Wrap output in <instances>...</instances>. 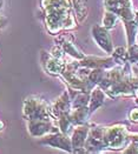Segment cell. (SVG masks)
<instances>
[{
  "instance_id": "cell-12",
  "label": "cell",
  "mask_w": 138,
  "mask_h": 154,
  "mask_svg": "<svg viewBox=\"0 0 138 154\" xmlns=\"http://www.w3.org/2000/svg\"><path fill=\"white\" fill-rule=\"evenodd\" d=\"M105 98H106V94L99 86H96L92 88V91L90 92V101H88V111L91 116L104 103Z\"/></svg>"
},
{
  "instance_id": "cell-6",
  "label": "cell",
  "mask_w": 138,
  "mask_h": 154,
  "mask_svg": "<svg viewBox=\"0 0 138 154\" xmlns=\"http://www.w3.org/2000/svg\"><path fill=\"white\" fill-rule=\"evenodd\" d=\"M39 143H40V145H44V146L52 147V148L62 149V151H65V152H67V153H73L70 135L64 134L60 131L53 132V133L44 135L43 138H40Z\"/></svg>"
},
{
  "instance_id": "cell-14",
  "label": "cell",
  "mask_w": 138,
  "mask_h": 154,
  "mask_svg": "<svg viewBox=\"0 0 138 154\" xmlns=\"http://www.w3.org/2000/svg\"><path fill=\"white\" fill-rule=\"evenodd\" d=\"M118 21H119V18H118L114 13L105 10L103 20H101V26H104L105 28H108V29L110 31V29H112L113 27L116 26V24H117Z\"/></svg>"
},
{
  "instance_id": "cell-16",
  "label": "cell",
  "mask_w": 138,
  "mask_h": 154,
  "mask_svg": "<svg viewBox=\"0 0 138 154\" xmlns=\"http://www.w3.org/2000/svg\"><path fill=\"white\" fill-rule=\"evenodd\" d=\"M129 119H130V121H132L135 124H138V108H133V109L130 111Z\"/></svg>"
},
{
  "instance_id": "cell-7",
  "label": "cell",
  "mask_w": 138,
  "mask_h": 154,
  "mask_svg": "<svg viewBox=\"0 0 138 154\" xmlns=\"http://www.w3.org/2000/svg\"><path fill=\"white\" fill-rule=\"evenodd\" d=\"M56 44H58L64 52L66 53L67 57L75 60H80L85 57V54L80 51L75 44V38L71 34H57L56 37Z\"/></svg>"
},
{
  "instance_id": "cell-1",
  "label": "cell",
  "mask_w": 138,
  "mask_h": 154,
  "mask_svg": "<svg viewBox=\"0 0 138 154\" xmlns=\"http://www.w3.org/2000/svg\"><path fill=\"white\" fill-rule=\"evenodd\" d=\"M112 99L117 97H135L137 90V78L133 74L132 65L116 64L106 69V73L97 85Z\"/></svg>"
},
{
  "instance_id": "cell-8",
  "label": "cell",
  "mask_w": 138,
  "mask_h": 154,
  "mask_svg": "<svg viewBox=\"0 0 138 154\" xmlns=\"http://www.w3.org/2000/svg\"><path fill=\"white\" fill-rule=\"evenodd\" d=\"M91 35H92V38L96 41V44L98 45L99 48H101L108 54L112 53V41H111V37L109 34L108 28H105L101 25H93L91 28Z\"/></svg>"
},
{
  "instance_id": "cell-4",
  "label": "cell",
  "mask_w": 138,
  "mask_h": 154,
  "mask_svg": "<svg viewBox=\"0 0 138 154\" xmlns=\"http://www.w3.org/2000/svg\"><path fill=\"white\" fill-rule=\"evenodd\" d=\"M103 139L106 151H123L131 140L130 133L124 125L104 126Z\"/></svg>"
},
{
  "instance_id": "cell-9",
  "label": "cell",
  "mask_w": 138,
  "mask_h": 154,
  "mask_svg": "<svg viewBox=\"0 0 138 154\" xmlns=\"http://www.w3.org/2000/svg\"><path fill=\"white\" fill-rule=\"evenodd\" d=\"M40 59H41V65H43V68L44 71L53 77H59L62 74L64 69V66H65V60H60V59H57L51 55L50 52H45L43 51L40 54Z\"/></svg>"
},
{
  "instance_id": "cell-3",
  "label": "cell",
  "mask_w": 138,
  "mask_h": 154,
  "mask_svg": "<svg viewBox=\"0 0 138 154\" xmlns=\"http://www.w3.org/2000/svg\"><path fill=\"white\" fill-rule=\"evenodd\" d=\"M23 118L25 119L26 122L56 121L54 116L51 112L50 103L37 95H30L24 100Z\"/></svg>"
},
{
  "instance_id": "cell-20",
  "label": "cell",
  "mask_w": 138,
  "mask_h": 154,
  "mask_svg": "<svg viewBox=\"0 0 138 154\" xmlns=\"http://www.w3.org/2000/svg\"><path fill=\"white\" fill-rule=\"evenodd\" d=\"M135 20H136V23L138 24V11L135 12Z\"/></svg>"
},
{
  "instance_id": "cell-5",
  "label": "cell",
  "mask_w": 138,
  "mask_h": 154,
  "mask_svg": "<svg viewBox=\"0 0 138 154\" xmlns=\"http://www.w3.org/2000/svg\"><path fill=\"white\" fill-rule=\"evenodd\" d=\"M105 10L114 13L120 21H130L135 19V10L131 0H103Z\"/></svg>"
},
{
  "instance_id": "cell-21",
  "label": "cell",
  "mask_w": 138,
  "mask_h": 154,
  "mask_svg": "<svg viewBox=\"0 0 138 154\" xmlns=\"http://www.w3.org/2000/svg\"><path fill=\"white\" fill-rule=\"evenodd\" d=\"M136 39L138 40V31H137V34H136Z\"/></svg>"
},
{
  "instance_id": "cell-15",
  "label": "cell",
  "mask_w": 138,
  "mask_h": 154,
  "mask_svg": "<svg viewBox=\"0 0 138 154\" xmlns=\"http://www.w3.org/2000/svg\"><path fill=\"white\" fill-rule=\"evenodd\" d=\"M126 63L135 65L138 63V45L132 44L126 47Z\"/></svg>"
},
{
  "instance_id": "cell-19",
  "label": "cell",
  "mask_w": 138,
  "mask_h": 154,
  "mask_svg": "<svg viewBox=\"0 0 138 154\" xmlns=\"http://www.w3.org/2000/svg\"><path fill=\"white\" fill-rule=\"evenodd\" d=\"M4 128H5V124H4V122L0 120V132H1V131H2Z\"/></svg>"
},
{
  "instance_id": "cell-17",
  "label": "cell",
  "mask_w": 138,
  "mask_h": 154,
  "mask_svg": "<svg viewBox=\"0 0 138 154\" xmlns=\"http://www.w3.org/2000/svg\"><path fill=\"white\" fill-rule=\"evenodd\" d=\"M7 18L5 17V15H2V14H0V29H2L5 26L7 25Z\"/></svg>"
},
{
  "instance_id": "cell-13",
  "label": "cell",
  "mask_w": 138,
  "mask_h": 154,
  "mask_svg": "<svg viewBox=\"0 0 138 154\" xmlns=\"http://www.w3.org/2000/svg\"><path fill=\"white\" fill-rule=\"evenodd\" d=\"M72 2V8L75 12V19L78 24L84 23L85 19L88 18V4L86 0H71Z\"/></svg>"
},
{
  "instance_id": "cell-18",
  "label": "cell",
  "mask_w": 138,
  "mask_h": 154,
  "mask_svg": "<svg viewBox=\"0 0 138 154\" xmlns=\"http://www.w3.org/2000/svg\"><path fill=\"white\" fill-rule=\"evenodd\" d=\"M4 5H5V0H0V11L4 8Z\"/></svg>"
},
{
  "instance_id": "cell-2",
  "label": "cell",
  "mask_w": 138,
  "mask_h": 154,
  "mask_svg": "<svg viewBox=\"0 0 138 154\" xmlns=\"http://www.w3.org/2000/svg\"><path fill=\"white\" fill-rule=\"evenodd\" d=\"M40 7L44 13L46 31L51 35L75 29L78 25L71 0H41Z\"/></svg>"
},
{
  "instance_id": "cell-11",
  "label": "cell",
  "mask_w": 138,
  "mask_h": 154,
  "mask_svg": "<svg viewBox=\"0 0 138 154\" xmlns=\"http://www.w3.org/2000/svg\"><path fill=\"white\" fill-rule=\"evenodd\" d=\"M51 106V112L54 116L56 121L58 118L60 116H67L70 114L71 111V97L70 93L66 88V91H64L63 94H60L54 101L50 103Z\"/></svg>"
},
{
  "instance_id": "cell-10",
  "label": "cell",
  "mask_w": 138,
  "mask_h": 154,
  "mask_svg": "<svg viewBox=\"0 0 138 154\" xmlns=\"http://www.w3.org/2000/svg\"><path fill=\"white\" fill-rule=\"evenodd\" d=\"M88 131H90V124H83L75 126L73 131L70 134L71 143H72V149L73 153H85L84 145L88 138Z\"/></svg>"
}]
</instances>
